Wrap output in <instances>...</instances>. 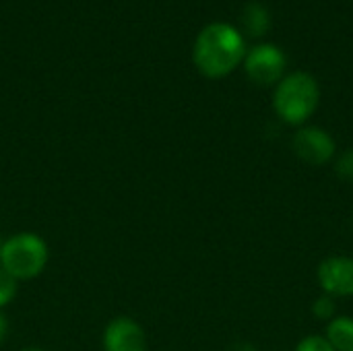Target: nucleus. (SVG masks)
Here are the masks:
<instances>
[{
	"instance_id": "obj_1",
	"label": "nucleus",
	"mask_w": 353,
	"mask_h": 351,
	"mask_svg": "<svg viewBox=\"0 0 353 351\" xmlns=\"http://www.w3.org/2000/svg\"><path fill=\"white\" fill-rule=\"evenodd\" d=\"M246 46L242 33L230 23H209L201 29L192 46L194 66L209 79L228 77L244 60Z\"/></svg>"
},
{
	"instance_id": "obj_2",
	"label": "nucleus",
	"mask_w": 353,
	"mask_h": 351,
	"mask_svg": "<svg viewBox=\"0 0 353 351\" xmlns=\"http://www.w3.org/2000/svg\"><path fill=\"white\" fill-rule=\"evenodd\" d=\"M321 87L310 72L296 70L285 74L273 93V108L277 116L294 126L304 124L319 108Z\"/></svg>"
},
{
	"instance_id": "obj_3",
	"label": "nucleus",
	"mask_w": 353,
	"mask_h": 351,
	"mask_svg": "<svg viewBox=\"0 0 353 351\" xmlns=\"http://www.w3.org/2000/svg\"><path fill=\"white\" fill-rule=\"evenodd\" d=\"M50 259V250L43 238L31 232L8 238L0 248V267L10 273L17 281L37 277Z\"/></svg>"
},
{
	"instance_id": "obj_4",
	"label": "nucleus",
	"mask_w": 353,
	"mask_h": 351,
	"mask_svg": "<svg viewBox=\"0 0 353 351\" xmlns=\"http://www.w3.org/2000/svg\"><path fill=\"white\" fill-rule=\"evenodd\" d=\"M244 68L256 85L279 83L285 77V54L273 43H259L244 56Z\"/></svg>"
},
{
	"instance_id": "obj_5",
	"label": "nucleus",
	"mask_w": 353,
	"mask_h": 351,
	"mask_svg": "<svg viewBox=\"0 0 353 351\" xmlns=\"http://www.w3.org/2000/svg\"><path fill=\"white\" fill-rule=\"evenodd\" d=\"M292 147H294V153L308 166H325L329 163L335 153H337V145H335V139L319 128V126H304L300 128L296 134H294V141H292Z\"/></svg>"
},
{
	"instance_id": "obj_6",
	"label": "nucleus",
	"mask_w": 353,
	"mask_h": 351,
	"mask_svg": "<svg viewBox=\"0 0 353 351\" xmlns=\"http://www.w3.org/2000/svg\"><path fill=\"white\" fill-rule=\"evenodd\" d=\"M319 285L331 298H352L353 296V259L350 257H329L319 265L316 271Z\"/></svg>"
},
{
	"instance_id": "obj_7",
	"label": "nucleus",
	"mask_w": 353,
	"mask_h": 351,
	"mask_svg": "<svg viewBox=\"0 0 353 351\" xmlns=\"http://www.w3.org/2000/svg\"><path fill=\"white\" fill-rule=\"evenodd\" d=\"M103 350L147 351L145 329L128 317H118V319L110 321L103 331Z\"/></svg>"
},
{
	"instance_id": "obj_8",
	"label": "nucleus",
	"mask_w": 353,
	"mask_h": 351,
	"mask_svg": "<svg viewBox=\"0 0 353 351\" xmlns=\"http://www.w3.org/2000/svg\"><path fill=\"white\" fill-rule=\"evenodd\" d=\"M242 25L252 37H261L267 33L271 25V12L261 2H248L242 10Z\"/></svg>"
},
{
	"instance_id": "obj_9",
	"label": "nucleus",
	"mask_w": 353,
	"mask_h": 351,
	"mask_svg": "<svg viewBox=\"0 0 353 351\" xmlns=\"http://www.w3.org/2000/svg\"><path fill=\"white\" fill-rule=\"evenodd\" d=\"M327 341L335 351H353V319L335 317L327 327Z\"/></svg>"
},
{
	"instance_id": "obj_10",
	"label": "nucleus",
	"mask_w": 353,
	"mask_h": 351,
	"mask_svg": "<svg viewBox=\"0 0 353 351\" xmlns=\"http://www.w3.org/2000/svg\"><path fill=\"white\" fill-rule=\"evenodd\" d=\"M17 290H19V281L0 267V308L8 306L14 300Z\"/></svg>"
},
{
	"instance_id": "obj_11",
	"label": "nucleus",
	"mask_w": 353,
	"mask_h": 351,
	"mask_svg": "<svg viewBox=\"0 0 353 351\" xmlns=\"http://www.w3.org/2000/svg\"><path fill=\"white\" fill-rule=\"evenodd\" d=\"M312 314L319 319V321H333L337 317V304H335V298L331 296H321L314 300L312 304Z\"/></svg>"
},
{
	"instance_id": "obj_12",
	"label": "nucleus",
	"mask_w": 353,
	"mask_h": 351,
	"mask_svg": "<svg viewBox=\"0 0 353 351\" xmlns=\"http://www.w3.org/2000/svg\"><path fill=\"white\" fill-rule=\"evenodd\" d=\"M335 174L345 180V182H353V147L352 149H345L337 161H335Z\"/></svg>"
},
{
	"instance_id": "obj_13",
	"label": "nucleus",
	"mask_w": 353,
	"mask_h": 351,
	"mask_svg": "<svg viewBox=\"0 0 353 351\" xmlns=\"http://www.w3.org/2000/svg\"><path fill=\"white\" fill-rule=\"evenodd\" d=\"M296 351H335V350H333V345L327 341V337H323V335H310V337H304V339L298 343Z\"/></svg>"
},
{
	"instance_id": "obj_14",
	"label": "nucleus",
	"mask_w": 353,
	"mask_h": 351,
	"mask_svg": "<svg viewBox=\"0 0 353 351\" xmlns=\"http://www.w3.org/2000/svg\"><path fill=\"white\" fill-rule=\"evenodd\" d=\"M6 333H8V323H6V319H4V314L0 312V343L6 339Z\"/></svg>"
},
{
	"instance_id": "obj_15",
	"label": "nucleus",
	"mask_w": 353,
	"mask_h": 351,
	"mask_svg": "<svg viewBox=\"0 0 353 351\" xmlns=\"http://www.w3.org/2000/svg\"><path fill=\"white\" fill-rule=\"evenodd\" d=\"M232 351H259L254 345H250V343H240V345H236Z\"/></svg>"
},
{
	"instance_id": "obj_16",
	"label": "nucleus",
	"mask_w": 353,
	"mask_h": 351,
	"mask_svg": "<svg viewBox=\"0 0 353 351\" xmlns=\"http://www.w3.org/2000/svg\"><path fill=\"white\" fill-rule=\"evenodd\" d=\"M21 351H46V350H41V348H23Z\"/></svg>"
},
{
	"instance_id": "obj_17",
	"label": "nucleus",
	"mask_w": 353,
	"mask_h": 351,
	"mask_svg": "<svg viewBox=\"0 0 353 351\" xmlns=\"http://www.w3.org/2000/svg\"><path fill=\"white\" fill-rule=\"evenodd\" d=\"M0 248H2V244H0Z\"/></svg>"
}]
</instances>
